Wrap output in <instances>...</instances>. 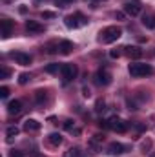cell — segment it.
<instances>
[{
	"label": "cell",
	"instance_id": "5",
	"mask_svg": "<svg viewBox=\"0 0 155 157\" xmlns=\"http://www.w3.org/2000/svg\"><path fill=\"white\" fill-rule=\"evenodd\" d=\"M110 128L113 132H117V133H126L128 132V122L119 117H112L110 119Z\"/></svg>",
	"mask_w": 155,
	"mask_h": 157
},
{
	"label": "cell",
	"instance_id": "10",
	"mask_svg": "<svg viewBox=\"0 0 155 157\" xmlns=\"http://www.w3.org/2000/svg\"><path fill=\"white\" fill-rule=\"evenodd\" d=\"M122 49H124V53H126L130 59H141V57H142V49L137 48V46H126V48H122Z\"/></svg>",
	"mask_w": 155,
	"mask_h": 157
},
{
	"label": "cell",
	"instance_id": "1",
	"mask_svg": "<svg viewBox=\"0 0 155 157\" xmlns=\"http://www.w3.org/2000/svg\"><path fill=\"white\" fill-rule=\"evenodd\" d=\"M128 71L131 77H146L153 73V68L150 64H142V62H131L128 66Z\"/></svg>",
	"mask_w": 155,
	"mask_h": 157
},
{
	"label": "cell",
	"instance_id": "13",
	"mask_svg": "<svg viewBox=\"0 0 155 157\" xmlns=\"http://www.w3.org/2000/svg\"><path fill=\"white\" fill-rule=\"evenodd\" d=\"M26 29H28L29 33H42V31H44V26L39 24L37 20H28V22H26Z\"/></svg>",
	"mask_w": 155,
	"mask_h": 157
},
{
	"label": "cell",
	"instance_id": "3",
	"mask_svg": "<svg viewBox=\"0 0 155 157\" xmlns=\"http://www.w3.org/2000/svg\"><path fill=\"white\" fill-rule=\"evenodd\" d=\"M88 22H89V20H88L82 13H75V15H70V17L64 18V24H66V28H70V29L82 28V26H86Z\"/></svg>",
	"mask_w": 155,
	"mask_h": 157
},
{
	"label": "cell",
	"instance_id": "34",
	"mask_svg": "<svg viewBox=\"0 0 155 157\" xmlns=\"http://www.w3.org/2000/svg\"><path fill=\"white\" fill-rule=\"evenodd\" d=\"M18 11H20V13H22V15H24V13H26V11H28V7H26V6H20V9H18Z\"/></svg>",
	"mask_w": 155,
	"mask_h": 157
},
{
	"label": "cell",
	"instance_id": "28",
	"mask_svg": "<svg viewBox=\"0 0 155 157\" xmlns=\"http://www.w3.org/2000/svg\"><path fill=\"white\" fill-rule=\"evenodd\" d=\"M9 157H26V155H24V152H20V150H11V152H9Z\"/></svg>",
	"mask_w": 155,
	"mask_h": 157
},
{
	"label": "cell",
	"instance_id": "25",
	"mask_svg": "<svg viewBox=\"0 0 155 157\" xmlns=\"http://www.w3.org/2000/svg\"><path fill=\"white\" fill-rule=\"evenodd\" d=\"M64 128H66L68 132H73V130H75V122H73L71 119H68V121H64Z\"/></svg>",
	"mask_w": 155,
	"mask_h": 157
},
{
	"label": "cell",
	"instance_id": "33",
	"mask_svg": "<svg viewBox=\"0 0 155 157\" xmlns=\"http://www.w3.org/2000/svg\"><path fill=\"white\" fill-rule=\"evenodd\" d=\"M55 51H57V49H55V44H49V46H47V53H55Z\"/></svg>",
	"mask_w": 155,
	"mask_h": 157
},
{
	"label": "cell",
	"instance_id": "14",
	"mask_svg": "<svg viewBox=\"0 0 155 157\" xmlns=\"http://www.w3.org/2000/svg\"><path fill=\"white\" fill-rule=\"evenodd\" d=\"M24 130L29 133V132H39L40 130V122L39 121H35V119H28L26 122H24Z\"/></svg>",
	"mask_w": 155,
	"mask_h": 157
},
{
	"label": "cell",
	"instance_id": "6",
	"mask_svg": "<svg viewBox=\"0 0 155 157\" xmlns=\"http://www.w3.org/2000/svg\"><path fill=\"white\" fill-rule=\"evenodd\" d=\"M95 82L100 84V86H108V84L112 82V75H110V71H106L104 68H100V70L97 71V75H95Z\"/></svg>",
	"mask_w": 155,
	"mask_h": 157
},
{
	"label": "cell",
	"instance_id": "22",
	"mask_svg": "<svg viewBox=\"0 0 155 157\" xmlns=\"http://www.w3.org/2000/svg\"><path fill=\"white\" fill-rule=\"evenodd\" d=\"M29 78H31L29 73H20V75H18V84H22V86H24V84H28V82H29Z\"/></svg>",
	"mask_w": 155,
	"mask_h": 157
},
{
	"label": "cell",
	"instance_id": "29",
	"mask_svg": "<svg viewBox=\"0 0 155 157\" xmlns=\"http://www.w3.org/2000/svg\"><path fill=\"white\" fill-rule=\"evenodd\" d=\"M55 13L53 11H42V18H53Z\"/></svg>",
	"mask_w": 155,
	"mask_h": 157
},
{
	"label": "cell",
	"instance_id": "24",
	"mask_svg": "<svg viewBox=\"0 0 155 157\" xmlns=\"http://www.w3.org/2000/svg\"><path fill=\"white\" fill-rule=\"evenodd\" d=\"M9 75H11V70H9L7 66H2V68H0V78H7Z\"/></svg>",
	"mask_w": 155,
	"mask_h": 157
},
{
	"label": "cell",
	"instance_id": "19",
	"mask_svg": "<svg viewBox=\"0 0 155 157\" xmlns=\"http://www.w3.org/2000/svg\"><path fill=\"white\" fill-rule=\"evenodd\" d=\"M142 26H146V28L153 29V28H155V18H153V17H150V15H144V17H142Z\"/></svg>",
	"mask_w": 155,
	"mask_h": 157
},
{
	"label": "cell",
	"instance_id": "31",
	"mask_svg": "<svg viewBox=\"0 0 155 157\" xmlns=\"http://www.w3.org/2000/svg\"><path fill=\"white\" fill-rule=\"evenodd\" d=\"M110 57H112V59H119V57H120V51H119V49H112V51H110Z\"/></svg>",
	"mask_w": 155,
	"mask_h": 157
},
{
	"label": "cell",
	"instance_id": "18",
	"mask_svg": "<svg viewBox=\"0 0 155 157\" xmlns=\"http://www.w3.org/2000/svg\"><path fill=\"white\" fill-rule=\"evenodd\" d=\"M18 132H20V130H18L17 126H9V128L6 130V135H7V141L11 143V141H13V139H15V137L18 135Z\"/></svg>",
	"mask_w": 155,
	"mask_h": 157
},
{
	"label": "cell",
	"instance_id": "30",
	"mask_svg": "<svg viewBox=\"0 0 155 157\" xmlns=\"http://www.w3.org/2000/svg\"><path fill=\"white\" fill-rule=\"evenodd\" d=\"M126 104H128V110H133V112H135V110H139V108H137V104H135L133 101H130V99H128V102H126Z\"/></svg>",
	"mask_w": 155,
	"mask_h": 157
},
{
	"label": "cell",
	"instance_id": "11",
	"mask_svg": "<svg viewBox=\"0 0 155 157\" xmlns=\"http://www.w3.org/2000/svg\"><path fill=\"white\" fill-rule=\"evenodd\" d=\"M20 112H22V101L15 99V101H11V102L7 104V113H9V115H18Z\"/></svg>",
	"mask_w": 155,
	"mask_h": 157
},
{
	"label": "cell",
	"instance_id": "2",
	"mask_svg": "<svg viewBox=\"0 0 155 157\" xmlns=\"http://www.w3.org/2000/svg\"><path fill=\"white\" fill-rule=\"evenodd\" d=\"M120 35H122V29H120V28L110 26V28H106L104 31H100V42L112 44V42H115V40L120 39Z\"/></svg>",
	"mask_w": 155,
	"mask_h": 157
},
{
	"label": "cell",
	"instance_id": "16",
	"mask_svg": "<svg viewBox=\"0 0 155 157\" xmlns=\"http://www.w3.org/2000/svg\"><path fill=\"white\" fill-rule=\"evenodd\" d=\"M47 143H49L53 148H59V146L62 144V135H60V133H49Z\"/></svg>",
	"mask_w": 155,
	"mask_h": 157
},
{
	"label": "cell",
	"instance_id": "32",
	"mask_svg": "<svg viewBox=\"0 0 155 157\" xmlns=\"http://www.w3.org/2000/svg\"><path fill=\"white\" fill-rule=\"evenodd\" d=\"M115 18H119V20H124V18H126V13H124V11H117V13H115Z\"/></svg>",
	"mask_w": 155,
	"mask_h": 157
},
{
	"label": "cell",
	"instance_id": "15",
	"mask_svg": "<svg viewBox=\"0 0 155 157\" xmlns=\"http://www.w3.org/2000/svg\"><path fill=\"white\" fill-rule=\"evenodd\" d=\"M59 51H60L62 55H70V53L73 51V42H70V40H62V42L59 44Z\"/></svg>",
	"mask_w": 155,
	"mask_h": 157
},
{
	"label": "cell",
	"instance_id": "4",
	"mask_svg": "<svg viewBox=\"0 0 155 157\" xmlns=\"http://www.w3.org/2000/svg\"><path fill=\"white\" fill-rule=\"evenodd\" d=\"M62 78H64V82H71L73 78L78 75V68L75 64H62Z\"/></svg>",
	"mask_w": 155,
	"mask_h": 157
},
{
	"label": "cell",
	"instance_id": "20",
	"mask_svg": "<svg viewBox=\"0 0 155 157\" xmlns=\"http://www.w3.org/2000/svg\"><path fill=\"white\" fill-rule=\"evenodd\" d=\"M104 110H106V102H104L102 99H99V101L95 102V112H97V113H102Z\"/></svg>",
	"mask_w": 155,
	"mask_h": 157
},
{
	"label": "cell",
	"instance_id": "8",
	"mask_svg": "<svg viewBox=\"0 0 155 157\" xmlns=\"http://www.w3.org/2000/svg\"><path fill=\"white\" fill-rule=\"evenodd\" d=\"M124 13H126V15H131V17L139 15V13H141V4H139L137 0L126 2V4H124Z\"/></svg>",
	"mask_w": 155,
	"mask_h": 157
},
{
	"label": "cell",
	"instance_id": "26",
	"mask_svg": "<svg viewBox=\"0 0 155 157\" xmlns=\"http://www.w3.org/2000/svg\"><path fill=\"white\" fill-rule=\"evenodd\" d=\"M9 97V88L7 86H2L0 88V99H7Z\"/></svg>",
	"mask_w": 155,
	"mask_h": 157
},
{
	"label": "cell",
	"instance_id": "23",
	"mask_svg": "<svg viewBox=\"0 0 155 157\" xmlns=\"http://www.w3.org/2000/svg\"><path fill=\"white\" fill-rule=\"evenodd\" d=\"M64 157H80V150L78 148H70Z\"/></svg>",
	"mask_w": 155,
	"mask_h": 157
},
{
	"label": "cell",
	"instance_id": "7",
	"mask_svg": "<svg viewBox=\"0 0 155 157\" xmlns=\"http://www.w3.org/2000/svg\"><path fill=\"white\" fill-rule=\"evenodd\" d=\"M11 57L17 60V64H20V66H29L31 64V57L28 55V53H24V51H15V53H11Z\"/></svg>",
	"mask_w": 155,
	"mask_h": 157
},
{
	"label": "cell",
	"instance_id": "21",
	"mask_svg": "<svg viewBox=\"0 0 155 157\" xmlns=\"http://www.w3.org/2000/svg\"><path fill=\"white\" fill-rule=\"evenodd\" d=\"M59 70H62V66H59V64H49V66H46V73H57Z\"/></svg>",
	"mask_w": 155,
	"mask_h": 157
},
{
	"label": "cell",
	"instance_id": "27",
	"mask_svg": "<svg viewBox=\"0 0 155 157\" xmlns=\"http://www.w3.org/2000/svg\"><path fill=\"white\" fill-rule=\"evenodd\" d=\"M75 0H55V4L57 6H60V7H66V6H70V4H73Z\"/></svg>",
	"mask_w": 155,
	"mask_h": 157
},
{
	"label": "cell",
	"instance_id": "35",
	"mask_svg": "<svg viewBox=\"0 0 155 157\" xmlns=\"http://www.w3.org/2000/svg\"><path fill=\"white\" fill-rule=\"evenodd\" d=\"M82 93H84V97H89V90H88V88H84Z\"/></svg>",
	"mask_w": 155,
	"mask_h": 157
},
{
	"label": "cell",
	"instance_id": "12",
	"mask_svg": "<svg viewBox=\"0 0 155 157\" xmlns=\"http://www.w3.org/2000/svg\"><path fill=\"white\" fill-rule=\"evenodd\" d=\"M124 152H126V146L120 144V143H110V146H108V154L110 155H122Z\"/></svg>",
	"mask_w": 155,
	"mask_h": 157
},
{
	"label": "cell",
	"instance_id": "9",
	"mask_svg": "<svg viewBox=\"0 0 155 157\" xmlns=\"http://www.w3.org/2000/svg\"><path fill=\"white\" fill-rule=\"evenodd\" d=\"M0 29H2V39H7L13 31V22L9 18H2L0 20Z\"/></svg>",
	"mask_w": 155,
	"mask_h": 157
},
{
	"label": "cell",
	"instance_id": "17",
	"mask_svg": "<svg viewBox=\"0 0 155 157\" xmlns=\"http://www.w3.org/2000/svg\"><path fill=\"white\" fill-rule=\"evenodd\" d=\"M47 101V91L46 90H37L35 91V102L37 104H44Z\"/></svg>",
	"mask_w": 155,
	"mask_h": 157
}]
</instances>
